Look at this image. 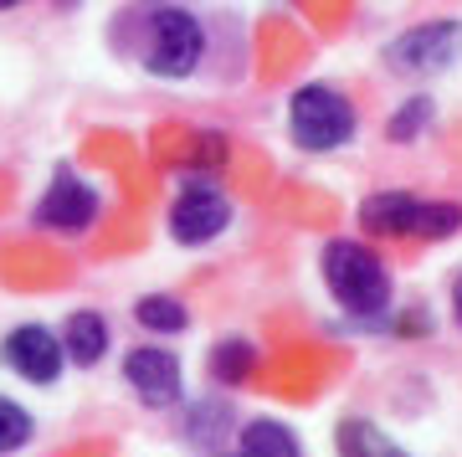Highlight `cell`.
<instances>
[{
  "instance_id": "obj_4",
  "label": "cell",
  "mask_w": 462,
  "mask_h": 457,
  "mask_svg": "<svg viewBox=\"0 0 462 457\" xmlns=\"http://www.w3.org/2000/svg\"><path fill=\"white\" fill-rule=\"evenodd\" d=\"M282 129H288V145L298 154H334V149L355 145L360 134V108L345 88L314 78L298 82L288 93V114H282Z\"/></svg>"
},
{
  "instance_id": "obj_16",
  "label": "cell",
  "mask_w": 462,
  "mask_h": 457,
  "mask_svg": "<svg viewBox=\"0 0 462 457\" xmlns=\"http://www.w3.org/2000/svg\"><path fill=\"white\" fill-rule=\"evenodd\" d=\"M437 124V98L431 93H411L385 114V145H416L421 134Z\"/></svg>"
},
{
  "instance_id": "obj_2",
  "label": "cell",
  "mask_w": 462,
  "mask_h": 457,
  "mask_svg": "<svg viewBox=\"0 0 462 457\" xmlns=\"http://www.w3.org/2000/svg\"><path fill=\"white\" fill-rule=\"evenodd\" d=\"M206 57H211V32L190 5L165 0V5H149L139 16V67L149 78L185 82L206 67Z\"/></svg>"
},
{
  "instance_id": "obj_19",
  "label": "cell",
  "mask_w": 462,
  "mask_h": 457,
  "mask_svg": "<svg viewBox=\"0 0 462 457\" xmlns=\"http://www.w3.org/2000/svg\"><path fill=\"white\" fill-rule=\"evenodd\" d=\"M16 5H26V0H0V11H16Z\"/></svg>"
},
{
  "instance_id": "obj_7",
  "label": "cell",
  "mask_w": 462,
  "mask_h": 457,
  "mask_svg": "<svg viewBox=\"0 0 462 457\" xmlns=\"http://www.w3.org/2000/svg\"><path fill=\"white\" fill-rule=\"evenodd\" d=\"M98 216H103V191L88 175L62 164L47 180L42 201L32 206V227L51 231V237H88V231L98 227Z\"/></svg>"
},
{
  "instance_id": "obj_3",
  "label": "cell",
  "mask_w": 462,
  "mask_h": 457,
  "mask_svg": "<svg viewBox=\"0 0 462 457\" xmlns=\"http://www.w3.org/2000/svg\"><path fill=\"white\" fill-rule=\"evenodd\" d=\"M355 221L385 242H452L462 231V201H427L416 191H370L355 206Z\"/></svg>"
},
{
  "instance_id": "obj_10",
  "label": "cell",
  "mask_w": 462,
  "mask_h": 457,
  "mask_svg": "<svg viewBox=\"0 0 462 457\" xmlns=\"http://www.w3.org/2000/svg\"><path fill=\"white\" fill-rule=\"evenodd\" d=\"M57 340H62V355L72 370H98L114 350V324L103 309H72L57 329Z\"/></svg>"
},
{
  "instance_id": "obj_17",
  "label": "cell",
  "mask_w": 462,
  "mask_h": 457,
  "mask_svg": "<svg viewBox=\"0 0 462 457\" xmlns=\"http://www.w3.org/2000/svg\"><path fill=\"white\" fill-rule=\"evenodd\" d=\"M32 437H36V416L21 406L16 396H0V457L26 452Z\"/></svg>"
},
{
  "instance_id": "obj_5",
  "label": "cell",
  "mask_w": 462,
  "mask_h": 457,
  "mask_svg": "<svg viewBox=\"0 0 462 457\" xmlns=\"http://www.w3.org/2000/svg\"><path fill=\"white\" fill-rule=\"evenodd\" d=\"M462 62V21L457 16H431L396 32L380 47V67L396 78H442Z\"/></svg>"
},
{
  "instance_id": "obj_11",
  "label": "cell",
  "mask_w": 462,
  "mask_h": 457,
  "mask_svg": "<svg viewBox=\"0 0 462 457\" xmlns=\"http://www.w3.org/2000/svg\"><path fill=\"white\" fill-rule=\"evenodd\" d=\"M236 432V406L226 396H196V401H180V437L200 452H221Z\"/></svg>"
},
{
  "instance_id": "obj_12",
  "label": "cell",
  "mask_w": 462,
  "mask_h": 457,
  "mask_svg": "<svg viewBox=\"0 0 462 457\" xmlns=\"http://www.w3.org/2000/svg\"><path fill=\"white\" fill-rule=\"evenodd\" d=\"M216 457H303V442L278 416H247V422H236L231 442Z\"/></svg>"
},
{
  "instance_id": "obj_6",
  "label": "cell",
  "mask_w": 462,
  "mask_h": 457,
  "mask_svg": "<svg viewBox=\"0 0 462 457\" xmlns=\"http://www.w3.org/2000/svg\"><path fill=\"white\" fill-rule=\"evenodd\" d=\"M231 216H236V206H231L226 196V185L211 175H190L170 196V211H165V231H170V242L175 247H211L221 242L231 231Z\"/></svg>"
},
{
  "instance_id": "obj_9",
  "label": "cell",
  "mask_w": 462,
  "mask_h": 457,
  "mask_svg": "<svg viewBox=\"0 0 462 457\" xmlns=\"http://www.w3.org/2000/svg\"><path fill=\"white\" fill-rule=\"evenodd\" d=\"M0 365L16 380H26V386H57V380L67 376V355H62L57 329L36 324V319L5 329V340H0Z\"/></svg>"
},
{
  "instance_id": "obj_14",
  "label": "cell",
  "mask_w": 462,
  "mask_h": 457,
  "mask_svg": "<svg viewBox=\"0 0 462 457\" xmlns=\"http://www.w3.org/2000/svg\"><path fill=\"white\" fill-rule=\"evenodd\" d=\"M334 452L339 457H416L380 422H370V416H345V422L334 426Z\"/></svg>"
},
{
  "instance_id": "obj_13",
  "label": "cell",
  "mask_w": 462,
  "mask_h": 457,
  "mask_svg": "<svg viewBox=\"0 0 462 457\" xmlns=\"http://www.w3.org/2000/svg\"><path fill=\"white\" fill-rule=\"evenodd\" d=\"M257 365H263V350L247 340V334H221L211 344V355H206V376L211 386L221 391H242L252 376H257Z\"/></svg>"
},
{
  "instance_id": "obj_1",
  "label": "cell",
  "mask_w": 462,
  "mask_h": 457,
  "mask_svg": "<svg viewBox=\"0 0 462 457\" xmlns=\"http://www.w3.org/2000/svg\"><path fill=\"white\" fill-rule=\"evenodd\" d=\"M319 278H324V294L334 298V309L345 313L349 324L360 329L391 324V309H396L391 262L365 237H329L319 247Z\"/></svg>"
},
{
  "instance_id": "obj_18",
  "label": "cell",
  "mask_w": 462,
  "mask_h": 457,
  "mask_svg": "<svg viewBox=\"0 0 462 457\" xmlns=\"http://www.w3.org/2000/svg\"><path fill=\"white\" fill-rule=\"evenodd\" d=\"M447 309H452V324H457V334H462V273L452 278V288H447Z\"/></svg>"
},
{
  "instance_id": "obj_8",
  "label": "cell",
  "mask_w": 462,
  "mask_h": 457,
  "mask_svg": "<svg viewBox=\"0 0 462 457\" xmlns=\"http://www.w3.org/2000/svg\"><path fill=\"white\" fill-rule=\"evenodd\" d=\"M124 386L134 391V401L149 411H175L185 401V365L175 350H165V344H134V350H124Z\"/></svg>"
},
{
  "instance_id": "obj_15",
  "label": "cell",
  "mask_w": 462,
  "mask_h": 457,
  "mask_svg": "<svg viewBox=\"0 0 462 457\" xmlns=\"http://www.w3.org/2000/svg\"><path fill=\"white\" fill-rule=\"evenodd\" d=\"M134 324L144 334H154V340H175V334L190 329V303L175 294H144L134 298Z\"/></svg>"
}]
</instances>
